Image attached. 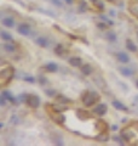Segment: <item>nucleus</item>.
<instances>
[{"label": "nucleus", "instance_id": "1", "mask_svg": "<svg viewBox=\"0 0 138 146\" xmlns=\"http://www.w3.org/2000/svg\"><path fill=\"white\" fill-rule=\"evenodd\" d=\"M13 76V68L12 67H7V68H4L0 72V82H1V85H6L7 83L11 80Z\"/></svg>", "mask_w": 138, "mask_h": 146}, {"label": "nucleus", "instance_id": "2", "mask_svg": "<svg viewBox=\"0 0 138 146\" xmlns=\"http://www.w3.org/2000/svg\"><path fill=\"white\" fill-rule=\"evenodd\" d=\"M98 99H99V96L96 92H85L82 95V97H81L85 106H92Z\"/></svg>", "mask_w": 138, "mask_h": 146}, {"label": "nucleus", "instance_id": "3", "mask_svg": "<svg viewBox=\"0 0 138 146\" xmlns=\"http://www.w3.org/2000/svg\"><path fill=\"white\" fill-rule=\"evenodd\" d=\"M26 102L28 103L30 107L36 108V107H39V105H40V99H39L36 95H29V96L27 97V101H26Z\"/></svg>", "mask_w": 138, "mask_h": 146}, {"label": "nucleus", "instance_id": "4", "mask_svg": "<svg viewBox=\"0 0 138 146\" xmlns=\"http://www.w3.org/2000/svg\"><path fill=\"white\" fill-rule=\"evenodd\" d=\"M52 118H53V121L56 123H59V124H63L66 122V117L63 116V114L61 112H55V113H52Z\"/></svg>", "mask_w": 138, "mask_h": 146}, {"label": "nucleus", "instance_id": "5", "mask_svg": "<svg viewBox=\"0 0 138 146\" xmlns=\"http://www.w3.org/2000/svg\"><path fill=\"white\" fill-rule=\"evenodd\" d=\"M93 112L99 114V116H103V114L107 113V105H104V103H99V105H97V107H94Z\"/></svg>", "mask_w": 138, "mask_h": 146}, {"label": "nucleus", "instance_id": "6", "mask_svg": "<svg viewBox=\"0 0 138 146\" xmlns=\"http://www.w3.org/2000/svg\"><path fill=\"white\" fill-rule=\"evenodd\" d=\"M121 136H122V139H125L126 141H131V140H132V138L134 136V134H133V133H131L129 129H124V130H122V133H121Z\"/></svg>", "mask_w": 138, "mask_h": 146}, {"label": "nucleus", "instance_id": "7", "mask_svg": "<svg viewBox=\"0 0 138 146\" xmlns=\"http://www.w3.org/2000/svg\"><path fill=\"white\" fill-rule=\"evenodd\" d=\"M17 30H18V33H21V34H23V35H28L29 34V26L28 24H19L18 26V28H17Z\"/></svg>", "mask_w": 138, "mask_h": 146}, {"label": "nucleus", "instance_id": "8", "mask_svg": "<svg viewBox=\"0 0 138 146\" xmlns=\"http://www.w3.org/2000/svg\"><path fill=\"white\" fill-rule=\"evenodd\" d=\"M3 26L9 27V28L13 27V26H15V21H13V18H11V17H6V18H4V19H3Z\"/></svg>", "mask_w": 138, "mask_h": 146}, {"label": "nucleus", "instance_id": "9", "mask_svg": "<svg viewBox=\"0 0 138 146\" xmlns=\"http://www.w3.org/2000/svg\"><path fill=\"white\" fill-rule=\"evenodd\" d=\"M116 57H118V60H119L120 62H122V63H126V62L130 61L129 55H126L125 53H119L118 55H116Z\"/></svg>", "mask_w": 138, "mask_h": 146}, {"label": "nucleus", "instance_id": "10", "mask_svg": "<svg viewBox=\"0 0 138 146\" xmlns=\"http://www.w3.org/2000/svg\"><path fill=\"white\" fill-rule=\"evenodd\" d=\"M92 71H93V69H92L91 65H84V66L81 67V72H82V74H85V76L91 74Z\"/></svg>", "mask_w": 138, "mask_h": 146}, {"label": "nucleus", "instance_id": "11", "mask_svg": "<svg viewBox=\"0 0 138 146\" xmlns=\"http://www.w3.org/2000/svg\"><path fill=\"white\" fill-rule=\"evenodd\" d=\"M113 107L116 108V110H119V111H126V110H127L126 106H124L120 101H116V100L113 101Z\"/></svg>", "mask_w": 138, "mask_h": 146}, {"label": "nucleus", "instance_id": "12", "mask_svg": "<svg viewBox=\"0 0 138 146\" xmlns=\"http://www.w3.org/2000/svg\"><path fill=\"white\" fill-rule=\"evenodd\" d=\"M97 128L99 130V133H105L107 131V123L103 121H98L97 122Z\"/></svg>", "mask_w": 138, "mask_h": 146}, {"label": "nucleus", "instance_id": "13", "mask_svg": "<svg viewBox=\"0 0 138 146\" xmlns=\"http://www.w3.org/2000/svg\"><path fill=\"white\" fill-rule=\"evenodd\" d=\"M69 63H70L73 67H79V66L81 65V60H80L79 57H71V58L69 60Z\"/></svg>", "mask_w": 138, "mask_h": 146}, {"label": "nucleus", "instance_id": "14", "mask_svg": "<svg viewBox=\"0 0 138 146\" xmlns=\"http://www.w3.org/2000/svg\"><path fill=\"white\" fill-rule=\"evenodd\" d=\"M120 72H121V74L125 76V77H130L133 74V71L130 69V68H125V67H121L120 68Z\"/></svg>", "mask_w": 138, "mask_h": 146}, {"label": "nucleus", "instance_id": "15", "mask_svg": "<svg viewBox=\"0 0 138 146\" xmlns=\"http://www.w3.org/2000/svg\"><path fill=\"white\" fill-rule=\"evenodd\" d=\"M126 46H127V49H129L130 51H132V53H136V51H137V46L132 43L131 40H127L126 41Z\"/></svg>", "mask_w": 138, "mask_h": 146}, {"label": "nucleus", "instance_id": "16", "mask_svg": "<svg viewBox=\"0 0 138 146\" xmlns=\"http://www.w3.org/2000/svg\"><path fill=\"white\" fill-rule=\"evenodd\" d=\"M46 69H47L49 72H56V71H57V65L53 63V62H50V63L46 65Z\"/></svg>", "mask_w": 138, "mask_h": 146}, {"label": "nucleus", "instance_id": "17", "mask_svg": "<svg viewBox=\"0 0 138 146\" xmlns=\"http://www.w3.org/2000/svg\"><path fill=\"white\" fill-rule=\"evenodd\" d=\"M76 113H78V117L81 118V119H85V118H89V117H90V116H89V112H85V111H82V110H79Z\"/></svg>", "mask_w": 138, "mask_h": 146}, {"label": "nucleus", "instance_id": "18", "mask_svg": "<svg viewBox=\"0 0 138 146\" xmlns=\"http://www.w3.org/2000/svg\"><path fill=\"white\" fill-rule=\"evenodd\" d=\"M36 43H38V44H39L40 46H42V48H46V46H47V40H46L45 38H42V37L38 38Z\"/></svg>", "mask_w": 138, "mask_h": 146}, {"label": "nucleus", "instance_id": "19", "mask_svg": "<svg viewBox=\"0 0 138 146\" xmlns=\"http://www.w3.org/2000/svg\"><path fill=\"white\" fill-rule=\"evenodd\" d=\"M97 140H99V141H107L108 139H109V136H108V134L107 133H101V135H98V136L96 138Z\"/></svg>", "mask_w": 138, "mask_h": 146}, {"label": "nucleus", "instance_id": "20", "mask_svg": "<svg viewBox=\"0 0 138 146\" xmlns=\"http://www.w3.org/2000/svg\"><path fill=\"white\" fill-rule=\"evenodd\" d=\"M53 108H55V111H57V112H62V111L67 110L68 106H61V102H58V105H55Z\"/></svg>", "mask_w": 138, "mask_h": 146}, {"label": "nucleus", "instance_id": "21", "mask_svg": "<svg viewBox=\"0 0 138 146\" xmlns=\"http://www.w3.org/2000/svg\"><path fill=\"white\" fill-rule=\"evenodd\" d=\"M4 49L6 51H9V53H12V51H15V46L12 44H5L4 45Z\"/></svg>", "mask_w": 138, "mask_h": 146}, {"label": "nucleus", "instance_id": "22", "mask_svg": "<svg viewBox=\"0 0 138 146\" xmlns=\"http://www.w3.org/2000/svg\"><path fill=\"white\" fill-rule=\"evenodd\" d=\"M1 96H4L6 100H11L12 101V95H11V92H10V91H3Z\"/></svg>", "mask_w": 138, "mask_h": 146}, {"label": "nucleus", "instance_id": "23", "mask_svg": "<svg viewBox=\"0 0 138 146\" xmlns=\"http://www.w3.org/2000/svg\"><path fill=\"white\" fill-rule=\"evenodd\" d=\"M1 38L4 39V40H11L12 39V37H11V34H9V33H6V32H1Z\"/></svg>", "mask_w": 138, "mask_h": 146}, {"label": "nucleus", "instance_id": "24", "mask_svg": "<svg viewBox=\"0 0 138 146\" xmlns=\"http://www.w3.org/2000/svg\"><path fill=\"white\" fill-rule=\"evenodd\" d=\"M107 38H108L110 41H115V40H116V35H115L114 33H111V32L107 33Z\"/></svg>", "mask_w": 138, "mask_h": 146}, {"label": "nucleus", "instance_id": "25", "mask_svg": "<svg viewBox=\"0 0 138 146\" xmlns=\"http://www.w3.org/2000/svg\"><path fill=\"white\" fill-rule=\"evenodd\" d=\"M55 51H56V54H58V55H61V54H63V46L59 44V45H57L56 46V49H55Z\"/></svg>", "mask_w": 138, "mask_h": 146}, {"label": "nucleus", "instance_id": "26", "mask_svg": "<svg viewBox=\"0 0 138 146\" xmlns=\"http://www.w3.org/2000/svg\"><path fill=\"white\" fill-rule=\"evenodd\" d=\"M24 80L26 82H29V83H34L35 82V79L33 77H24Z\"/></svg>", "mask_w": 138, "mask_h": 146}, {"label": "nucleus", "instance_id": "27", "mask_svg": "<svg viewBox=\"0 0 138 146\" xmlns=\"http://www.w3.org/2000/svg\"><path fill=\"white\" fill-rule=\"evenodd\" d=\"M113 139H114V140H115V141H118V142H119V144H120V145H124V141H122V140H121V139H120V138H119V136H114V138H113Z\"/></svg>", "mask_w": 138, "mask_h": 146}, {"label": "nucleus", "instance_id": "28", "mask_svg": "<svg viewBox=\"0 0 138 146\" xmlns=\"http://www.w3.org/2000/svg\"><path fill=\"white\" fill-rule=\"evenodd\" d=\"M80 5H81L80 10H81V11H85V10H86V4H85V1H81Z\"/></svg>", "mask_w": 138, "mask_h": 146}, {"label": "nucleus", "instance_id": "29", "mask_svg": "<svg viewBox=\"0 0 138 146\" xmlns=\"http://www.w3.org/2000/svg\"><path fill=\"white\" fill-rule=\"evenodd\" d=\"M5 102H6V99H5L4 96H1V100H0V105H1V106H5V105H6Z\"/></svg>", "mask_w": 138, "mask_h": 146}, {"label": "nucleus", "instance_id": "30", "mask_svg": "<svg viewBox=\"0 0 138 146\" xmlns=\"http://www.w3.org/2000/svg\"><path fill=\"white\" fill-rule=\"evenodd\" d=\"M97 4H98V9H99V10H103V9H104V6H103V3H99V1H97Z\"/></svg>", "mask_w": 138, "mask_h": 146}, {"label": "nucleus", "instance_id": "31", "mask_svg": "<svg viewBox=\"0 0 138 146\" xmlns=\"http://www.w3.org/2000/svg\"><path fill=\"white\" fill-rule=\"evenodd\" d=\"M53 92H55L53 90H47V91H46V94H47L49 96H52V95H53Z\"/></svg>", "mask_w": 138, "mask_h": 146}, {"label": "nucleus", "instance_id": "32", "mask_svg": "<svg viewBox=\"0 0 138 146\" xmlns=\"http://www.w3.org/2000/svg\"><path fill=\"white\" fill-rule=\"evenodd\" d=\"M52 1H53V3H55V4L57 5V6H62V4H61V3L58 1V0H52Z\"/></svg>", "mask_w": 138, "mask_h": 146}, {"label": "nucleus", "instance_id": "33", "mask_svg": "<svg viewBox=\"0 0 138 146\" xmlns=\"http://www.w3.org/2000/svg\"><path fill=\"white\" fill-rule=\"evenodd\" d=\"M40 82L42 83V84H45V83H46V79H45V78H42V77H41V78H40Z\"/></svg>", "mask_w": 138, "mask_h": 146}, {"label": "nucleus", "instance_id": "34", "mask_svg": "<svg viewBox=\"0 0 138 146\" xmlns=\"http://www.w3.org/2000/svg\"><path fill=\"white\" fill-rule=\"evenodd\" d=\"M98 27H99V28H104V27H105V26H104V24H103V23H99V24H98Z\"/></svg>", "mask_w": 138, "mask_h": 146}, {"label": "nucleus", "instance_id": "35", "mask_svg": "<svg viewBox=\"0 0 138 146\" xmlns=\"http://www.w3.org/2000/svg\"><path fill=\"white\" fill-rule=\"evenodd\" d=\"M111 129H113V130H118V127H116V126H113Z\"/></svg>", "mask_w": 138, "mask_h": 146}, {"label": "nucleus", "instance_id": "36", "mask_svg": "<svg viewBox=\"0 0 138 146\" xmlns=\"http://www.w3.org/2000/svg\"><path fill=\"white\" fill-rule=\"evenodd\" d=\"M66 1H67V3H69V4H71V3H73V0H66Z\"/></svg>", "mask_w": 138, "mask_h": 146}, {"label": "nucleus", "instance_id": "37", "mask_svg": "<svg viewBox=\"0 0 138 146\" xmlns=\"http://www.w3.org/2000/svg\"><path fill=\"white\" fill-rule=\"evenodd\" d=\"M91 1H92V3H97V1H98V0H91Z\"/></svg>", "mask_w": 138, "mask_h": 146}, {"label": "nucleus", "instance_id": "38", "mask_svg": "<svg viewBox=\"0 0 138 146\" xmlns=\"http://www.w3.org/2000/svg\"><path fill=\"white\" fill-rule=\"evenodd\" d=\"M136 85H137V88H138V80L136 82Z\"/></svg>", "mask_w": 138, "mask_h": 146}]
</instances>
